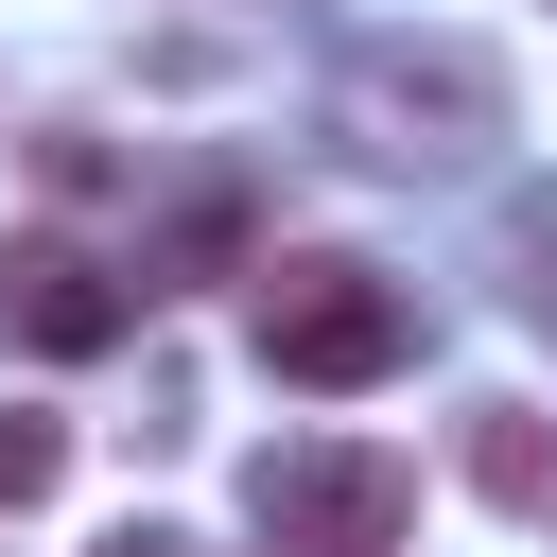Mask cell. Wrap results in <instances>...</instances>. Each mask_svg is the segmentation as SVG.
<instances>
[{
	"label": "cell",
	"instance_id": "52a82bcc",
	"mask_svg": "<svg viewBox=\"0 0 557 557\" xmlns=\"http://www.w3.org/2000/svg\"><path fill=\"white\" fill-rule=\"evenodd\" d=\"M70 487V418H0V505H52Z\"/></svg>",
	"mask_w": 557,
	"mask_h": 557
},
{
	"label": "cell",
	"instance_id": "6da1fadb",
	"mask_svg": "<svg viewBox=\"0 0 557 557\" xmlns=\"http://www.w3.org/2000/svg\"><path fill=\"white\" fill-rule=\"evenodd\" d=\"M244 331H261V366L313 383V400H366V383H400V348H418L400 278H383V261H331V244L261 261V278H244Z\"/></svg>",
	"mask_w": 557,
	"mask_h": 557
},
{
	"label": "cell",
	"instance_id": "7a4b0ae2",
	"mask_svg": "<svg viewBox=\"0 0 557 557\" xmlns=\"http://www.w3.org/2000/svg\"><path fill=\"white\" fill-rule=\"evenodd\" d=\"M261 540L278 557H383L400 522H418V470L383 453V435H313V453H261Z\"/></svg>",
	"mask_w": 557,
	"mask_h": 557
},
{
	"label": "cell",
	"instance_id": "5b68a950",
	"mask_svg": "<svg viewBox=\"0 0 557 557\" xmlns=\"http://www.w3.org/2000/svg\"><path fill=\"white\" fill-rule=\"evenodd\" d=\"M470 487L522 505V522H557V418L540 400H470Z\"/></svg>",
	"mask_w": 557,
	"mask_h": 557
},
{
	"label": "cell",
	"instance_id": "9c48e42d",
	"mask_svg": "<svg viewBox=\"0 0 557 557\" xmlns=\"http://www.w3.org/2000/svg\"><path fill=\"white\" fill-rule=\"evenodd\" d=\"M87 557H174V540H157V522H122V540H87Z\"/></svg>",
	"mask_w": 557,
	"mask_h": 557
},
{
	"label": "cell",
	"instance_id": "ba28073f",
	"mask_svg": "<svg viewBox=\"0 0 557 557\" xmlns=\"http://www.w3.org/2000/svg\"><path fill=\"white\" fill-rule=\"evenodd\" d=\"M35 174H52V191H70V209H87V191H122V157H104V139H87V122H52V139H35Z\"/></svg>",
	"mask_w": 557,
	"mask_h": 557
},
{
	"label": "cell",
	"instance_id": "3957f363",
	"mask_svg": "<svg viewBox=\"0 0 557 557\" xmlns=\"http://www.w3.org/2000/svg\"><path fill=\"white\" fill-rule=\"evenodd\" d=\"M348 122L383 139V157H470V139H505V70L470 52V35H383L366 70H348Z\"/></svg>",
	"mask_w": 557,
	"mask_h": 557
},
{
	"label": "cell",
	"instance_id": "277c9868",
	"mask_svg": "<svg viewBox=\"0 0 557 557\" xmlns=\"http://www.w3.org/2000/svg\"><path fill=\"white\" fill-rule=\"evenodd\" d=\"M0 313H17V348L104 366V348L139 331V278H122V261H87L70 226H35V244H0Z\"/></svg>",
	"mask_w": 557,
	"mask_h": 557
},
{
	"label": "cell",
	"instance_id": "8992f818",
	"mask_svg": "<svg viewBox=\"0 0 557 557\" xmlns=\"http://www.w3.org/2000/svg\"><path fill=\"white\" fill-rule=\"evenodd\" d=\"M157 261H174V278H226V261H244V191H191V209L157 226Z\"/></svg>",
	"mask_w": 557,
	"mask_h": 557
}]
</instances>
